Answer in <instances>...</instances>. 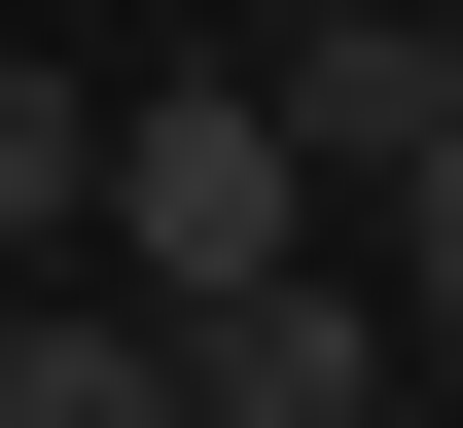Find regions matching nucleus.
Segmentation results:
<instances>
[{
    "mask_svg": "<svg viewBox=\"0 0 463 428\" xmlns=\"http://www.w3.org/2000/svg\"><path fill=\"white\" fill-rule=\"evenodd\" d=\"M356 250H392V321H428V357H463V179H392V214H356Z\"/></svg>",
    "mask_w": 463,
    "mask_h": 428,
    "instance_id": "nucleus-4",
    "label": "nucleus"
},
{
    "mask_svg": "<svg viewBox=\"0 0 463 428\" xmlns=\"http://www.w3.org/2000/svg\"><path fill=\"white\" fill-rule=\"evenodd\" d=\"M178 357H214V428H428V321L356 286V250H321V286H250V321H178Z\"/></svg>",
    "mask_w": 463,
    "mask_h": 428,
    "instance_id": "nucleus-2",
    "label": "nucleus"
},
{
    "mask_svg": "<svg viewBox=\"0 0 463 428\" xmlns=\"http://www.w3.org/2000/svg\"><path fill=\"white\" fill-rule=\"evenodd\" d=\"M0 428H214V357H178L143 286H36L0 321Z\"/></svg>",
    "mask_w": 463,
    "mask_h": 428,
    "instance_id": "nucleus-3",
    "label": "nucleus"
},
{
    "mask_svg": "<svg viewBox=\"0 0 463 428\" xmlns=\"http://www.w3.org/2000/svg\"><path fill=\"white\" fill-rule=\"evenodd\" d=\"M321 143H286V71H143V179H108V286L143 321H250V286H321Z\"/></svg>",
    "mask_w": 463,
    "mask_h": 428,
    "instance_id": "nucleus-1",
    "label": "nucleus"
}]
</instances>
